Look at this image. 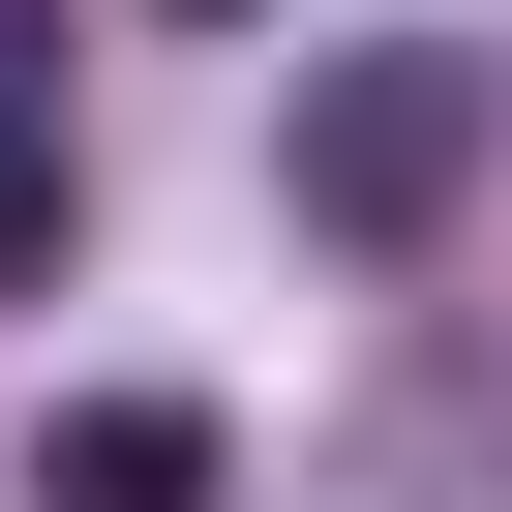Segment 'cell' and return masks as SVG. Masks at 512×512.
Here are the masks:
<instances>
[{
	"instance_id": "obj_1",
	"label": "cell",
	"mask_w": 512,
	"mask_h": 512,
	"mask_svg": "<svg viewBox=\"0 0 512 512\" xmlns=\"http://www.w3.org/2000/svg\"><path fill=\"white\" fill-rule=\"evenodd\" d=\"M482 151H512V61H482V31H362V61H302V121H272L302 241H452Z\"/></svg>"
},
{
	"instance_id": "obj_2",
	"label": "cell",
	"mask_w": 512,
	"mask_h": 512,
	"mask_svg": "<svg viewBox=\"0 0 512 512\" xmlns=\"http://www.w3.org/2000/svg\"><path fill=\"white\" fill-rule=\"evenodd\" d=\"M31 512H211V392H61L31 422Z\"/></svg>"
},
{
	"instance_id": "obj_3",
	"label": "cell",
	"mask_w": 512,
	"mask_h": 512,
	"mask_svg": "<svg viewBox=\"0 0 512 512\" xmlns=\"http://www.w3.org/2000/svg\"><path fill=\"white\" fill-rule=\"evenodd\" d=\"M61 241H91V181H61V121H31V91H0V302H31Z\"/></svg>"
},
{
	"instance_id": "obj_4",
	"label": "cell",
	"mask_w": 512,
	"mask_h": 512,
	"mask_svg": "<svg viewBox=\"0 0 512 512\" xmlns=\"http://www.w3.org/2000/svg\"><path fill=\"white\" fill-rule=\"evenodd\" d=\"M0 91H31V31H0Z\"/></svg>"
},
{
	"instance_id": "obj_5",
	"label": "cell",
	"mask_w": 512,
	"mask_h": 512,
	"mask_svg": "<svg viewBox=\"0 0 512 512\" xmlns=\"http://www.w3.org/2000/svg\"><path fill=\"white\" fill-rule=\"evenodd\" d=\"M211 31H241V0H211Z\"/></svg>"
}]
</instances>
